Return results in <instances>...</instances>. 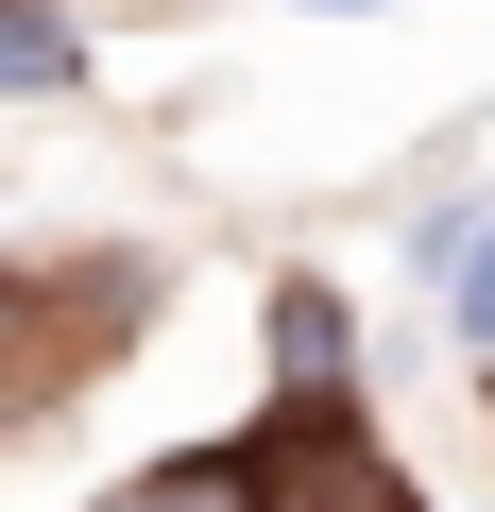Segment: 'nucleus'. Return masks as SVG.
Segmentation results:
<instances>
[{
    "mask_svg": "<svg viewBox=\"0 0 495 512\" xmlns=\"http://www.w3.org/2000/svg\"><path fill=\"white\" fill-rule=\"evenodd\" d=\"M103 512H274V461L257 444H188V461H137Z\"/></svg>",
    "mask_w": 495,
    "mask_h": 512,
    "instance_id": "f257e3e1",
    "label": "nucleus"
},
{
    "mask_svg": "<svg viewBox=\"0 0 495 512\" xmlns=\"http://www.w3.org/2000/svg\"><path fill=\"white\" fill-rule=\"evenodd\" d=\"M342 376H359V325H342V291L291 274L274 291V393H342Z\"/></svg>",
    "mask_w": 495,
    "mask_h": 512,
    "instance_id": "f03ea898",
    "label": "nucleus"
},
{
    "mask_svg": "<svg viewBox=\"0 0 495 512\" xmlns=\"http://www.w3.org/2000/svg\"><path fill=\"white\" fill-rule=\"evenodd\" d=\"M0 86H18V103H52V86H86V35L52 18V0H0Z\"/></svg>",
    "mask_w": 495,
    "mask_h": 512,
    "instance_id": "7ed1b4c3",
    "label": "nucleus"
},
{
    "mask_svg": "<svg viewBox=\"0 0 495 512\" xmlns=\"http://www.w3.org/2000/svg\"><path fill=\"white\" fill-rule=\"evenodd\" d=\"M444 308H461V342L495 359V222H461V239H444Z\"/></svg>",
    "mask_w": 495,
    "mask_h": 512,
    "instance_id": "20e7f679",
    "label": "nucleus"
},
{
    "mask_svg": "<svg viewBox=\"0 0 495 512\" xmlns=\"http://www.w3.org/2000/svg\"><path fill=\"white\" fill-rule=\"evenodd\" d=\"M35 376L52 359H18V291H0V410H35Z\"/></svg>",
    "mask_w": 495,
    "mask_h": 512,
    "instance_id": "39448f33",
    "label": "nucleus"
},
{
    "mask_svg": "<svg viewBox=\"0 0 495 512\" xmlns=\"http://www.w3.org/2000/svg\"><path fill=\"white\" fill-rule=\"evenodd\" d=\"M325 18H376V0H325Z\"/></svg>",
    "mask_w": 495,
    "mask_h": 512,
    "instance_id": "423d86ee",
    "label": "nucleus"
}]
</instances>
